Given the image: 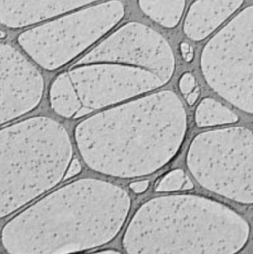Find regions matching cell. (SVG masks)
<instances>
[{
	"mask_svg": "<svg viewBox=\"0 0 253 254\" xmlns=\"http://www.w3.org/2000/svg\"><path fill=\"white\" fill-rule=\"evenodd\" d=\"M187 115L179 96L161 90L95 113L74 129L77 149L95 172L150 175L168 164L185 139Z\"/></svg>",
	"mask_w": 253,
	"mask_h": 254,
	"instance_id": "obj_1",
	"label": "cell"
},
{
	"mask_svg": "<svg viewBox=\"0 0 253 254\" xmlns=\"http://www.w3.org/2000/svg\"><path fill=\"white\" fill-rule=\"evenodd\" d=\"M130 207V196L121 187L94 178L74 180L9 220L1 242L15 254L89 250L119 233Z\"/></svg>",
	"mask_w": 253,
	"mask_h": 254,
	"instance_id": "obj_2",
	"label": "cell"
},
{
	"mask_svg": "<svg viewBox=\"0 0 253 254\" xmlns=\"http://www.w3.org/2000/svg\"><path fill=\"white\" fill-rule=\"evenodd\" d=\"M248 222L227 205L199 195L175 194L141 205L122 239L127 253H218L240 251Z\"/></svg>",
	"mask_w": 253,
	"mask_h": 254,
	"instance_id": "obj_3",
	"label": "cell"
},
{
	"mask_svg": "<svg viewBox=\"0 0 253 254\" xmlns=\"http://www.w3.org/2000/svg\"><path fill=\"white\" fill-rule=\"evenodd\" d=\"M72 151L65 128L46 116L0 129V219L63 180Z\"/></svg>",
	"mask_w": 253,
	"mask_h": 254,
	"instance_id": "obj_4",
	"label": "cell"
},
{
	"mask_svg": "<svg viewBox=\"0 0 253 254\" xmlns=\"http://www.w3.org/2000/svg\"><path fill=\"white\" fill-rule=\"evenodd\" d=\"M187 165L210 191L238 203H253V132L245 127L215 129L190 143Z\"/></svg>",
	"mask_w": 253,
	"mask_h": 254,
	"instance_id": "obj_5",
	"label": "cell"
},
{
	"mask_svg": "<svg viewBox=\"0 0 253 254\" xmlns=\"http://www.w3.org/2000/svg\"><path fill=\"white\" fill-rule=\"evenodd\" d=\"M124 16L119 0H110L21 33L18 44L47 70L68 64L109 32Z\"/></svg>",
	"mask_w": 253,
	"mask_h": 254,
	"instance_id": "obj_6",
	"label": "cell"
},
{
	"mask_svg": "<svg viewBox=\"0 0 253 254\" xmlns=\"http://www.w3.org/2000/svg\"><path fill=\"white\" fill-rule=\"evenodd\" d=\"M200 68L218 95L253 114V6L238 13L207 42Z\"/></svg>",
	"mask_w": 253,
	"mask_h": 254,
	"instance_id": "obj_7",
	"label": "cell"
},
{
	"mask_svg": "<svg viewBox=\"0 0 253 254\" xmlns=\"http://www.w3.org/2000/svg\"><path fill=\"white\" fill-rule=\"evenodd\" d=\"M68 74L80 102L91 110L119 103L166 84L153 71L127 63L74 65Z\"/></svg>",
	"mask_w": 253,
	"mask_h": 254,
	"instance_id": "obj_8",
	"label": "cell"
},
{
	"mask_svg": "<svg viewBox=\"0 0 253 254\" xmlns=\"http://www.w3.org/2000/svg\"><path fill=\"white\" fill-rule=\"evenodd\" d=\"M93 63H127L159 75L166 83L175 71V57L169 43L153 29L130 22L104 39L74 65Z\"/></svg>",
	"mask_w": 253,
	"mask_h": 254,
	"instance_id": "obj_9",
	"label": "cell"
},
{
	"mask_svg": "<svg viewBox=\"0 0 253 254\" xmlns=\"http://www.w3.org/2000/svg\"><path fill=\"white\" fill-rule=\"evenodd\" d=\"M44 86L38 68L18 50L0 43V125L34 110Z\"/></svg>",
	"mask_w": 253,
	"mask_h": 254,
	"instance_id": "obj_10",
	"label": "cell"
},
{
	"mask_svg": "<svg viewBox=\"0 0 253 254\" xmlns=\"http://www.w3.org/2000/svg\"><path fill=\"white\" fill-rule=\"evenodd\" d=\"M99 0H0V23L27 27Z\"/></svg>",
	"mask_w": 253,
	"mask_h": 254,
	"instance_id": "obj_11",
	"label": "cell"
},
{
	"mask_svg": "<svg viewBox=\"0 0 253 254\" xmlns=\"http://www.w3.org/2000/svg\"><path fill=\"white\" fill-rule=\"evenodd\" d=\"M243 0H196L184 22V33L193 41L208 37L242 4Z\"/></svg>",
	"mask_w": 253,
	"mask_h": 254,
	"instance_id": "obj_12",
	"label": "cell"
},
{
	"mask_svg": "<svg viewBox=\"0 0 253 254\" xmlns=\"http://www.w3.org/2000/svg\"><path fill=\"white\" fill-rule=\"evenodd\" d=\"M50 101L53 110L63 117H72L80 108L81 102L68 73L55 78L50 88Z\"/></svg>",
	"mask_w": 253,
	"mask_h": 254,
	"instance_id": "obj_13",
	"label": "cell"
},
{
	"mask_svg": "<svg viewBox=\"0 0 253 254\" xmlns=\"http://www.w3.org/2000/svg\"><path fill=\"white\" fill-rule=\"evenodd\" d=\"M142 11L163 27L174 28L184 12L185 0H139Z\"/></svg>",
	"mask_w": 253,
	"mask_h": 254,
	"instance_id": "obj_14",
	"label": "cell"
},
{
	"mask_svg": "<svg viewBox=\"0 0 253 254\" xmlns=\"http://www.w3.org/2000/svg\"><path fill=\"white\" fill-rule=\"evenodd\" d=\"M237 120L234 112L214 98L202 99L195 110V121L200 127L231 124Z\"/></svg>",
	"mask_w": 253,
	"mask_h": 254,
	"instance_id": "obj_15",
	"label": "cell"
},
{
	"mask_svg": "<svg viewBox=\"0 0 253 254\" xmlns=\"http://www.w3.org/2000/svg\"><path fill=\"white\" fill-rule=\"evenodd\" d=\"M193 188L192 182L184 173L183 170L177 169L166 174L157 184L155 190L158 192L174 191L179 190H190Z\"/></svg>",
	"mask_w": 253,
	"mask_h": 254,
	"instance_id": "obj_16",
	"label": "cell"
},
{
	"mask_svg": "<svg viewBox=\"0 0 253 254\" xmlns=\"http://www.w3.org/2000/svg\"><path fill=\"white\" fill-rule=\"evenodd\" d=\"M179 87L182 93L188 94L195 87V78L190 73H185L180 78Z\"/></svg>",
	"mask_w": 253,
	"mask_h": 254,
	"instance_id": "obj_17",
	"label": "cell"
},
{
	"mask_svg": "<svg viewBox=\"0 0 253 254\" xmlns=\"http://www.w3.org/2000/svg\"><path fill=\"white\" fill-rule=\"evenodd\" d=\"M80 171H81V165H80V162H79L76 158L72 159V160L70 161V163H69V166H68V168H67V170H66L65 174H64L63 181H66V180H68V179L72 178L73 176H75V175L79 174V173H80Z\"/></svg>",
	"mask_w": 253,
	"mask_h": 254,
	"instance_id": "obj_18",
	"label": "cell"
},
{
	"mask_svg": "<svg viewBox=\"0 0 253 254\" xmlns=\"http://www.w3.org/2000/svg\"><path fill=\"white\" fill-rule=\"evenodd\" d=\"M149 187V181L148 180H141V181H136L130 184L129 188L132 190L133 192L135 193H143Z\"/></svg>",
	"mask_w": 253,
	"mask_h": 254,
	"instance_id": "obj_19",
	"label": "cell"
},
{
	"mask_svg": "<svg viewBox=\"0 0 253 254\" xmlns=\"http://www.w3.org/2000/svg\"><path fill=\"white\" fill-rule=\"evenodd\" d=\"M181 52H182L183 58L187 62H190L192 60V58H193V49L188 43H182L181 44Z\"/></svg>",
	"mask_w": 253,
	"mask_h": 254,
	"instance_id": "obj_20",
	"label": "cell"
},
{
	"mask_svg": "<svg viewBox=\"0 0 253 254\" xmlns=\"http://www.w3.org/2000/svg\"><path fill=\"white\" fill-rule=\"evenodd\" d=\"M199 96V89L198 87H194L193 90H191L190 93L186 94V99L189 105H192L196 102L197 98Z\"/></svg>",
	"mask_w": 253,
	"mask_h": 254,
	"instance_id": "obj_21",
	"label": "cell"
},
{
	"mask_svg": "<svg viewBox=\"0 0 253 254\" xmlns=\"http://www.w3.org/2000/svg\"><path fill=\"white\" fill-rule=\"evenodd\" d=\"M89 112H91V109L88 108V107L83 106L82 108H79V109L75 112V114L73 115V117H74V118H80V117H82V116L88 114Z\"/></svg>",
	"mask_w": 253,
	"mask_h": 254,
	"instance_id": "obj_22",
	"label": "cell"
},
{
	"mask_svg": "<svg viewBox=\"0 0 253 254\" xmlns=\"http://www.w3.org/2000/svg\"><path fill=\"white\" fill-rule=\"evenodd\" d=\"M94 252H101V253H119L118 250L115 249H101V250H95Z\"/></svg>",
	"mask_w": 253,
	"mask_h": 254,
	"instance_id": "obj_23",
	"label": "cell"
},
{
	"mask_svg": "<svg viewBox=\"0 0 253 254\" xmlns=\"http://www.w3.org/2000/svg\"><path fill=\"white\" fill-rule=\"evenodd\" d=\"M5 37H6L5 32H3V31L0 30V39H3V38H5Z\"/></svg>",
	"mask_w": 253,
	"mask_h": 254,
	"instance_id": "obj_24",
	"label": "cell"
}]
</instances>
